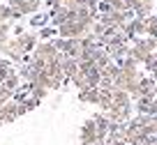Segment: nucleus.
<instances>
[{
	"instance_id": "5701e85b",
	"label": "nucleus",
	"mask_w": 157,
	"mask_h": 145,
	"mask_svg": "<svg viewBox=\"0 0 157 145\" xmlns=\"http://www.w3.org/2000/svg\"><path fill=\"white\" fill-rule=\"evenodd\" d=\"M12 99H14V92L7 90V87L0 83V104H7V102H12Z\"/></svg>"
},
{
	"instance_id": "6e6552de",
	"label": "nucleus",
	"mask_w": 157,
	"mask_h": 145,
	"mask_svg": "<svg viewBox=\"0 0 157 145\" xmlns=\"http://www.w3.org/2000/svg\"><path fill=\"white\" fill-rule=\"evenodd\" d=\"M139 90H141V95H143V97L157 99V83L152 81V76H146V74H143L141 81H139Z\"/></svg>"
},
{
	"instance_id": "f3484780",
	"label": "nucleus",
	"mask_w": 157,
	"mask_h": 145,
	"mask_svg": "<svg viewBox=\"0 0 157 145\" xmlns=\"http://www.w3.org/2000/svg\"><path fill=\"white\" fill-rule=\"evenodd\" d=\"M111 62H113V58H111V55H109L106 51L102 48V51H99V55H97V60H95V65H97L99 69H106Z\"/></svg>"
},
{
	"instance_id": "423d86ee",
	"label": "nucleus",
	"mask_w": 157,
	"mask_h": 145,
	"mask_svg": "<svg viewBox=\"0 0 157 145\" xmlns=\"http://www.w3.org/2000/svg\"><path fill=\"white\" fill-rule=\"evenodd\" d=\"M106 117L111 122H129L132 120V106H118V104H113L111 111L106 113Z\"/></svg>"
},
{
	"instance_id": "2eb2a0df",
	"label": "nucleus",
	"mask_w": 157,
	"mask_h": 145,
	"mask_svg": "<svg viewBox=\"0 0 157 145\" xmlns=\"http://www.w3.org/2000/svg\"><path fill=\"white\" fill-rule=\"evenodd\" d=\"M2 85L7 87V90H12V92H16L19 90V85H21V76H19V72H12L10 76L2 81Z\"/></svg>"
},
{
	"instance_id": "aec40b11",
	"label": "nucleus",
	"mask_w": 157,
	"mask_h": 145,
	"mask_svg": "<svg viewBox=\"0 0 157 145\" xmlns=\"http://www.w3.org/2000/svg\"><path fill=\"white\" fill-rule=\"evenodd\" d=\"M30 95H33L35 99H39V102H42V99L49 95V90H46V87H42V85H35V83H30Z\"/></svg>"
},
{
	"instance_id": "bb28decb",
	"label": "nucleus",
	"mask_w": 157,
	"mask_h": 145,
	"mask_svg": "<svg viewBox=\"0 0 157 145\" xmlns=\"http://www.w3.org/2000/svg\"><path fill=\"white\" fill-rule=\"evenodd\" d=\"M150 76H152V81H155V83H157V69H155V72H152V74H150Z\"/></svg>"
},
{
	"instance_id": "4468645a",
	"label": "nucleus",
	"mask_w": 157,
	"mask_h": 145,
	"mask_svg": "<svg viewBox=\"0 0 157 145\" xmlns=\"http://www.w3.org/2000/svg\"><path fill=\"white\" fill-rule=\"evenodd\" d=\"M113 104L118 106H132V97L127 90H113Z\"/></svg>"
},
{
	"instance_id": "f03ea898",
	"label": "nucleus",
	"mask_w": 157,
	"mask_h": 145,
	"mask_svg": "<svg viewBox=\"0 0 157 145\" xmlns=\"http://www.w3.org/2000/svg\"><path fill=\"white\" fill-rule=\"evenodd\" d=\"M23 113H28V111H25V106H23V104H16L14 99H12V102L2 104V113H0V120H2V122H14L16 117L23 115Z\"/></svg>"
},
{
	"instance_id": "a211bd4d",
	"label": "nucleus",
	"mask_w": 157,
	"mask_h": 145,
	"mask_svg": "<svg viewBox=\"0 0 157 145\" xmlns=\"http://www.w3.org/2000/svg\"><path fill=\"white\" fill-rule=\"evenodd\" d=\"M49 21H51L49 14H35L33 19H30V25H33V28H44Z\"/></svg>"
},
{
	"instance_id": "2f4dec72",
	"label": "nucleus",
	"mask_w": 157,
	"mask_h": 145,
	"mask_svg": "<svg viewBox=\"0 0 157 145\" xmlns=\"http://www.w3.org/2000/svg\"><path fill=\"white\" fill-rule=\"evenodd\" d=\"M155 53H157V46H155Z\"/></svg>"
},
{
	"instance_id": "c85d7f7f",
	"label": "nucleus",
	"mask_w": 157,
	"mask_h": 145,
	"mask_svg": "<svg viewBox=\"0 0 157 145\" xmlns=\"http://www.w3.org/2000/svg\"><path fill=\"white\" fill-rule=\"evenodd\" d=\"M93 145H106V143H93Z\"/></svg>"
},
{
	"instance_id": "6ab92c4d",
	"label": "nucleus",
	"mask_w": 157,
	"mask_h": 145,
	"mask_svg": "<svg viewBox=\"0 0 157 145\" xmlns=\"http://www.w3.org/2000/svg\"><path fill=\"white\" fill-rule=\"evenodd\" d=\"M72 83H74V87H76L78 92H81V90H88V81H86V74L83 72H78L76 76L72 78Z\"/></svg>"
},
{
	"instance_id": "7c9ffc66",
	"label": "nucleus",
	"mask_w": 157,
	"mask_h": 145,
	"mask_svg": "<svg viewBox=\"0 0 157 145\" xmlns=\"http://www.w3.org/2000/svg\"><path fill=\"white\" fill-rule=\"evenodd\" d=\"M2 60H5V58H2V55H0V62H2Z\"/></svg>"
},
{
	"instance_id": "a878e982",
	"label": "nucleus",
	"mask_w": 157,
	"mask_h": 145,
	"mask_svg": "<svg viewBox=\"0 0 157 145\" xmlns=\"http://www.w3.org/2000/svg\"><path fill=\"white\" fill-rule=\"evenodd\" d=\"M44 2L51 7V9H53V7H58V0H44Z\"/></svg>"
},
{
	"instance_id": "dca6fc26",
	"label": "nucleus",
	"mask_w": 157,
	"mask_h": 145,
	"mask_svg": "<svg viewBox=\"0 0 157 145\" xmlns=\"http://www.w3.org/2000/svg\"><path fill=\"white\" fill-rule=\"evenodd\" d=\"M146 35L152 39H157V14L146 16Z\"/></svg>"
},
{
	"instance_id": "393cba45",
	"label": "nucleus",
	"mask_w": 157,
	"mask_h": 145,
	"mask_svg": "<svg viewBox=\"0 0 157 145\" xmlns=\"http://www.w3.org/2000/svg\"><path fill=\"white\" fill-rule=\"evenodd\" d=\"M109 12H111V5H109L106 0H99L97 2V14L102 16V14H109Z\"/></svg>"
},
{
	"instance_id": "f8f14e48",
	"label": "nucleus",
	"mask_w": 157,
	"mask_h": 145,
	"mask_svg": "<svg viewBox=\"0 0 157 145\" xmlns=\"http://www.w3.org/2000/svg\"><path fill=\"white\" fill-rule=\"evenodd\" d=\"M63 74H65V81H72V78L78 74V60L65 58L63 60Z\"/></svg>"
},
{
	"instance_id": "9b49d317",
	"label": "nucleus",
	"mask_w": 157,
	"mask_h": 145,
	"mask_svg": "<svg viewBox=\"0 0 157 145\" xmlns=\"http://www.w3.org/2000/svg\"><path fill=\"white\" fill-rule=\"evenodd\" d=\"M78 102H81V104H90V106H97V102H99V90H97V87L81 90V92H78Z\"/></svg>"
},
{
	"instance_id": "ddd939ff",
	"label": "nucleus",
	"mask_w": 157,
	"mask_h": 145,
	"mask_svg": "<svg viewBox=\"0 0 157 145\" xmlns=\"http://www.w3.org/2000/svg\"><path fill=\"white\" fill-rule=\"evenodd\" d=\"M86 81H88V87H99V81H102V69H99L97 65H93V67L86 72Z\"/></svg>"
},
{
	"instance_id": "0eeeda50",
	"label": "nucleus",
	"mask_w": 157,
	"mask_h": 145,
	"mask_svg": "<svg viewBox=\"0 0 157 145\" xmlns=\"http://www.w3.org/2000/svg\"><path fill=\"white\" fill-rule=\"evenodd\" d=\"M93 120H95V129H97V136L104 140V143H106V138H109V129H111V120L106 117V113H95Z\"/></svg>"
},
{
	"instance_id": "39448f33",
	"label": "nucleus",
	"mask_w": 157,
	"mask_h": 145,
	"mask_svg": "<svg viewBox=\"0 0 157 145\" xmlns=\"http://www.w3.org/2000/svg\"><path fill=\"white\" fill-rule=\"evenodd\" d=\"M7 5L12 9L21 12L23 16H28V14H35L39 9V0H7Z\"/></svg>"
},
{
	"instance_id": "20e7f679",
	"label": "nucleus",
	"mask_w": 157,
	"mask_h": 145,
	"mask_svg": "<svg viewBox=\"0 0 157 145\" xmlns=\"http://www.w3.org/2000/svg\"><path fill=\"white\" fill-rule=\"evenodd\" d=\"M152 7H155L152 0H127V9H132L134 14L141 16V19H146V16L152 14Z\"/></svg>"
},
{
	"instance_id": "1a4fd4ad",
	"label": "nucleus",
	"mask_w": 157,
	"mask_h": 145,
	"mask_svg": "<svg viewBox=\"0 0 157 145\" xmlns=\"http://www.w3.org/2000/svg\"><path fill=\"white\" fill-rule=\"evenodd\" d=\"M49 16H51L53 28H60L63 23H67V21H69V9H65V7H53V9L49 12Z\"/></svg>"
},
{
	"instance_id": "b1692460",
	"label": "nucleus",
	"mask_w": 157,
	"mask_h": 145,
	"mask_svg": "<svg viewBox=\"0 0 157 145\" xmlns=\"http://www.w3.org/2000/svg\"><path fill=\"white\" fill-rule=\"evenodd\" d=\"M90 32H93L95 37H102V35L106 32V28H104V25L99 23V21H95V23H93V28H90Z\"/></svg>"
},
{
	"instance_id": "4be33fe9",
	"label": "nucleus",
	"mask_w": 157,
	"mask_h": 145,
	"mask_svg": "<svg viewBox=\"0 0 157 145\" xmlns=\"http://www.w3.org/2000/svg\"><path fill=\"white\" fill-rule=\"evenodd\" d=\"M56 35H58V28H53V25H51V28H49V25H44V28L39 30V37L49 39V42H51V37H56Z\"/></svg>"
},
{
	"instance_id": "9d476101",
	"label": "nucleus",
	"mask_w": 157,
	"mask_h": 145,
	"mask_svg": "<svg viewBox=\"0 0 157 145\" xmlns=\"http://www.w3.org/2000/svg\"><path fill=\"white\" fill-rule=\"evenodd\" d=\"M19 44H21V48H23L25 53H33L35 48H37V35H33V32H23V35H19Z\"/></svg>"
},
{
	"instance_id": "7ed1b4c3",
	"label": "nucleus",
	"mask_w": 157,
	"mask_h": 145,
	"mask_svg": "<svg viewBox=\"0 0 157 145\" xmlns=\"http://www.w3.org/2000/svg\"><path fill=\"white\" fill-rule=\"evenodd\" d=\"M93 143H104V140L97 136V129H95V120L90 117V120H86V122H83V127H81V145H93Z\"/></svg>"
},
{
	"instance_id": "cd10ccee",
	"label": "nucleus",
	"mask_w": 157,
	"mask_h": 145,
	"mask_svg": "<svg viewBox=\"0 0 157 145\" xmlns=\"http://www.w3.org/2000/svg\"><path fill=\"white\" fill-rule=\"evenodd\" d=\"M0 113H2V104H0ZM0 125H2V120H0Z\"/></svg>"
},
{
	"instance_id": "412c9836",
	"label": "nucleus",
	"mask_w": 157,
	"mask_h": 145,
	"mask_svg": "<svg viewBox=\"0 0 157 145\" xmlns=\"http://www.w3.org/2000/svg\"><path fill=\"white\" fill-rule=\"evenodd\" d=\"M143 67H146V72H155V69H157V53H150V55H148V58L146 60H143Z\"/></svg>"
},
{
	"instance_id": "f257e3e1",
	"label": "nucleus",
	"mask_w": 157,
	"mask_h": 145,
	"mask_svg": "<svg viewBox=\"0 0 157 145\" xmlns=\"http://www.w3.org/2000/svg\"><path fill=\"white\" fill-rule=\"evenodd\" d=\"M0 51H2L12 62H23V60H25V51L21 48V44H19V39H16V37L14 39H7V44L0 48Z\"/></svg>"
},
{
	"instance_id": "c756f323",
	"label": "nucleus",
	"mask_w": 157,
	"mask_h": 145,
	"mask_svg": "<svg viewBox=\"0 0 157 145\" xmlns=\"http://www.w3.org/2000/svg\"><path fill=\"white\" fill-rule=\"evenodd\" d=\"M155 14H157V2H155Z\"/></svg>"
}]
</instances>
